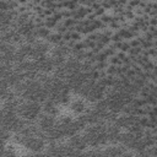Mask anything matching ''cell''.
Masks as SVG:
<instances>
[{
    "label": "cell",
    "instance_id": "cell-1",
    "mask_svg": "<svg viewBox=\"0 0 157 157\" xmlns=\"http://www.w3.org/2000/svg\"><path fill=\"white\" fill-rule=\"evenodd\" d=\"M69 145L71 147L76 148V150H80V151H82L85 147L88 146L87 142H86V140H85V137H83V135H78V134H75L74 136L70 137Z\"/></svg>",
    "mask_w": 157,
    "mask_h": 157
},
{
    "label": "cell",
    "instance_id": "cell-2",
    "mask_svg": "<svg viewBox=\"0 0 157 157\" xmlns=\"http://www.w3.org/2000/svg\"><path fill=\"white\" fill-rule=\"evenodd\" d=\"M71 108L75 110V112H83L85 110V104H83V102L81 101V99H76L74 103H72V105H71Z\"/></svg>",
    "mask_w": 157,
    "mask_h": 157
}]
</instances>
